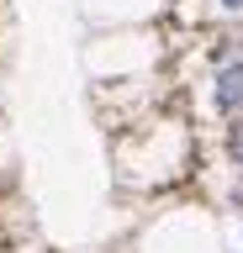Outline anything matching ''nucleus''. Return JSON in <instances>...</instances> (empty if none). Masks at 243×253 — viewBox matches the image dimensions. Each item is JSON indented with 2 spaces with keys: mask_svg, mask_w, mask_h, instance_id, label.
Listing matches in <instances>:
<instances>
[{
  "mask_svg": "<svg viewBox=\"0 0 243 253\" xmlns=\"http://www.w3.org/2000/svg\"><path fill=\"white\" fill-rule=\"evenodd\" d=\"M211 106H217L222 122H238L243 116V58L217 69V79H211Z\"/></svg>",
  "mask_w": 243,
  "mask_h": 253,
  "instance_id": "nucleus-1",
  "label": "nucleus"
},
{
  "mask_svg": "<svg viewBox=\"0 0 243 253\" xmlns=\"http://www.w3.org/2000/svg\"><path fill=\"white\" fill-rule=\"evenodd\" d=\"M217 11H227V16H243V0H217Z\"/></svg>",
  "mask_w": 243,
  "mask_h": 253,
  "instance_id": "nucleus-2",
  "label": "nucleus"
}]
</instances>
